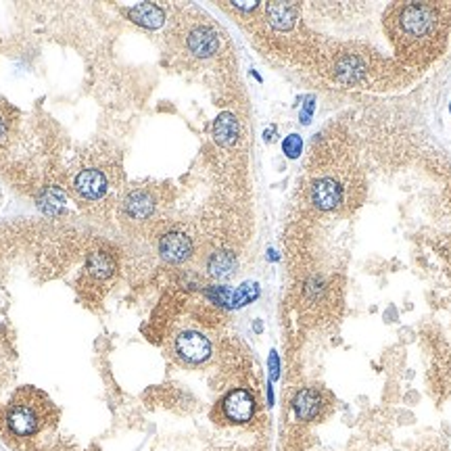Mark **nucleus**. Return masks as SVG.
<instances>
[{
	"instance_id": "obj_6",
	"label": "nucleus",
	"mask_w": 451,
	"mask_h": 451,
	"mask_svg": "<svg viewBox=\"0 0 451 451\" xmlns=\"http://www.w3.org/2000/svg\"><path fill=\"white\" fill-rule=\"evenodd\" d=\"M159 255L167 264H184L186 259L192 257V241L184 232H167L159 238Z\"/></svg>"
},
{
	"instance_id": "obj_10",
	"label": "nucleus",
	"mask_w": 451,
	"mask_h": 451,
	"mask_svg": "<svg viewBox=\"0 0 451 451\" xmlns=\"http://www.w3.org/2000/svg\"><path fill=\"white\" fill-rule=\"evenodd\" d=\"M186 44H188V50H190L194 57H201V59H207V57L215 55L217 48H220L217 34H215L211 27H205V25L194 27V29L188 34Z\"/></svg>"
},
{
	"instance_id": "obj_14",
	"label": "nucleus",
	"mask_w": 451,
	"mask_h": 451,
	"mask_svg": "<svg viewBox=\"0 0 451 451\" xmlns=\"http://www.w3.org/2000/svg\"><path fill=\"white\" fill-rule=\"evenodd\" d=\"M268 21L274 29L287 31L297 21V6L289 2H272L268 4Z\"/></svg>"
},
{
	"instance_id": "obj_17",
	"label": "nucleus",
	"mask_w": 451,
	"mask_h": 451,
	"mask_svg": "<svg viewBox=\"0 0 451 451\" xmlns=\"http://www.w3.org/2000/svg\"><path fill=\"white\" fill-rule=\"evenodd\" d=\"M257 297H259L257 282H245L236 291H232V307L230 309H238L243 305H249L251 301H255Z\"/></svg>"
},
{
	"instance_id": "obj_12",
	"label": "nucleus",
	"mask_w": 451,
	"mask_h": 451,
	"mask_svg": "<svg viewBox=\"0 0 451 451\" xmlns=\"http://www.w3.org/2000/svg\"><path fill=\"white\" fill-rule=\"evenodd\" d=\"M130 19L147 29H159L163 23H165V13L161 6L152 4V2H143V4H136L128 10Z\"/></svg>"
},
{
	"instance_id": "obj_8",
	"label": "nucleus",
	"mask_w": 451,
	"mask_h": 451,
	"mask_svg": "<svg viewBox=\"0 0 451 451\" xmlns=\"http://www.w3.org/2000/svg\"><path fill=\"white\" fill-rule=\"evenodd\" d=\"M343 201V190L338 186L336 180L332 178H322L315 180L311 186V203L320 209V211H332L341 205Z\"/></svg>"
},
{
	"instance_id": "obj_15",
	"label": "nucleus",
	"mask_w": 451,
	"mask_h": 451,
	"mask_svg": "<svg viewBox=\"0 0 451 451\" xmlns=\"http://www.w3.org/2000/svg\"><path fill=\"white\" fill-rule=\"evenodd\" d=\"M334 71H336V78H338L343 84H355V82L361 80L366 67H364V63H361L359 57H355V55H345V57H341V59L336 61Z\"/></svg>"
},
{
	"instance_id": "obj_7",
	"label": "nucleus",
	"mask_w": 451,
	"mask_h": 451,
	"mask_svg": "<svg viewBox=\"0 0 451 451\" xmlns=\"http://www.w3.org/2000/svg\"><path fill=\"white\" fill-rule=\"evenodd\" d=\"M155 211V196L149 190H132L122 201V217L130 222H147Z\"/></svg>"
},
{
	"instance_id": "obj_4",
	"label": "nucleus",
	"mask_w": 451,
	"mask_h": 451,
	"mask_svg": "<svg viewBox=\"0 0 451 451\" xmlns=\"http://www.w3.org/2000/svg\"><path fill=\"white\" fill-rule=\"evenodd\" d=\"M73 190L82 201H101L109 190V178L103 169L86 167L73 178Z\"/></svg>"
},
{
	"instance_id": "obj_20",
	"label": "nucleus",
	"mask_w": 451,
	"mask_h": 451,
	"mask_svg": "<svg viewBox=\"0 0 451 451\" xmlns=\"http://www.w3.org/2000/svg\"><path fill=\"white\" fill-rule=\"evenodd\" d=\"M305 291H307V295H309L311 299H317V297L324 293V282H322L320 278H311V280L307 282Z\"/></svg>"
},
{
	"instance_id": "obj_16",
	"label": "nucleus",
	"mask_w": 451,
	"mask_h": 451,
	"mask_svg": "<svg viewBox=\"0 0 451 451\" xmlns=\"http://www.w3.org/2000/svg\"><path fill=\"white\" fill-rule=\"evenodd\" d=\"M86 270L88 274L94 278V280H107L115 274V262L109 253L105 251H94L90 253L88 257V264H86Z\"/></svg>"
},
{
	"instance_id": "obj_3",
	"label": "nucleus",
	"mask_w": 451,
	"mask_h": 451,
	"mask_svg": "<svg viewBox=\"0 0 451 451\" xmlns=\"http://www.w3.org/2000/svg\"><path fill=\"white\" fill-rule=\"evenodd\" d=\"M173 349H176V355L186 361V364H203L209 359L211 355V343L205 334L201 332H194V330H186L182 334H178L176 343H173Z\"/></svg>"
},
{
	"instance_id": "obj_13",
	"label": "nucleus",
	"mask_w": 451,
	"mask_h": 451,
	"mask_svg": "<svg viewBox=\"0 0 451 451\" xmlns=\"http://www.w3.org/2000/svg\"><path fill=\"white\" fill-rule=\"evenodd\" d=\"M238 134H241V126H238V120L232 113L217 115V120L213 122V138H215L217 145L232 147L238 141Z\"/></svg>"
},
{
	"instance_id": "obj_21",
	"label": "nucleus",
	"mask_w": 451,
	"mask_h": 451,
	"mask_svg": "<svg viewBox=\"0 0 451 451\" xmlns=\"http://www.w3.org/2000/svg\"><path fill=\"white\" fill-rule=\"evenodd\" d=\"M268 364H270L272 380H276V378L280 376V357H278V353H276V351H272V353H270V359H268Z\"/></svg>"
},
{
	"instance_id": "obj_23",
	"label": "nucleus",
	"mask_w": 451,
	"mask_h": 451,
	"mask_svg": "<svg viewBox=\"0 0 451 451\" xmlns=\"http://www.w3.org/2000/svg\"><path fill=\"white\" fill-rule=\"evenodd\" d=\"M6 134V122H4V117L0 115V138Z\"/></svg>"
},
{
	"instance_id": "obj_1",
	"label": "nucleus",
	"mask_w": 451,
	"mask_h": 451,
	"mask_svg": "<svg viewBox=\"0 0 451 451\" xmlns=\"http://www.w3.org/2000/svg\"><path fill=\"white\" fill-rule=\"evenodd\" d=\"M439 27V8L433 4H408L399 13V34L408 46L435 40Z\"/></svg>"
},
{
	"instance_id": "obj_11",
	"label": "nucleus",
	"mask_w": 451,
	"mask_h": 451,
	"mask_svg": "<svg viewBox=\"0 0 451 451\" xmlns=\"http://www.w3.org/2000/svg\"><path fill=\"white\" fill-rule=\"evenodd\" d=\"M238 268V259L232 251H226V249H220L215 253L209 255L207 259V274L215 280H228L234 276Z\"/></svg>"
},
{
	"instance_id": "obj_19",
	"label": "nucleus",
	"mask_w": 451,
	"mask_h": 451,
	"mask_svg": "<svg viewBox=\"0 0 451 451\" xmlns=\"http://www.w3.org/2000/svg\"><path fill=\"white\" fill-rule=\"evenodd\" d=\"M282 150L289 159H297L303 150V141H301L299 134H289L282 143Z\"/></svg>"
},
{
	"instance_id": "obj_22",
	"label": "nucleus",
	"mask_w": 451,
	"mask_h": 451,
	"mask_svg": "<svg viewBox=\"0 0 451 451\" xmlns=\"http://www.w3.org/2000/svg\"><path fill=\"white\" fill-rule=\"evenodd\" d=\"M313 109H315L313 99H307V103H305L303 109H301V124H309V120H311V115H313Z\"/></svg>"
},
{
	"instance_id": "obj_9",
	"label": "nucleus",
	"mask_w": 451,
	"mask_h": 451,
	"mask_svg": "<svg viewBox=\"0 0 451 451\" xmlns=\"http://www.w3.org/2000/svg\"><path fill=\"white\" fill-rule=\"evenodd\" d=\"M324 408V399L320 395V391L311 389V387H305L295 393L293 397V412L297 416V420L301 422H311L320 416Z\"/></svg>"
},
{
	"instance_id": "obj_2",
	"label": "nucleus",
	"mask_w": 451,
	"mask_h": 451,
	"mask_svg": "<svg viewBox=\"0 0 451 451\" xmlns=\"http://www.w3.org/2000/svg\"><path fill=\"white\" fill-rule=\"evenodd\" d=\"M36 393L21 391L15 395L6 410V427L17 437H31L36 435L44 424V410L42 403H38Z\"/></svg>"
},
{
	"instance_id": "obj_5",
	"label": "nucleus",
	"mask_w": 451,
	"mask_h": 451,
	"mask_svg": "<svg viewBox=\"0 0 451 451\" xmlns=\"http://www.w3.org/2000/svg\"><path fill=\"white\" fill-rule=\"evenodd\" d=\"M224 416L234 424H245L255 414V397L247 389H234L230 391L222 401Z\"/></svg>"
},
{
	"instance_id": "obj_18",
	"label": "nucleus",
	"mask_w": 451,
	"mask_h": 451,
	"mask_svg": "<svg viewBox=\"0 0 451 451\" xmlns=\"http://www.w3.org/2000/svg\"><path fill=\"white\" fill-rule=\"evenodd\" d=\"M205 295L222 307H228V309L232 307V291L228 287H211L205 291Z\"/></svg>"
}]
</instances>
